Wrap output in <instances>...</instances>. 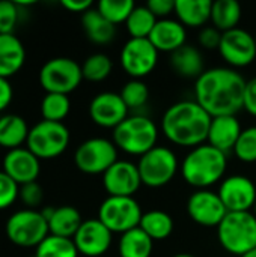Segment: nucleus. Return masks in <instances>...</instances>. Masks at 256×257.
Masks as SVG:
<instances>
[{
  "label": "nucleus",
  "instance_id": "a19ab883",
  "mask_svg": "<svg viewBox=\"0 0 256 257\" xmlns=\"http://www.w3.org/2000/svg\"><path fill=\"white\" fill-rule=\"evenodd\" d=\"M222 41V32L216 27H204L199 33V44L207 50H219Z\"/></svg>",
  "mask_w": 256,
  "mask_h": 257
},
{
  "label": "nucleus",
  "instance_id": "20e7f679",
  "mask_svg": "<svg viewBox=\"0 0 256 257\" xmlns=\"http://www.w3.org/2000/svg\"><path fill=\"white\" fill-rule=\"evenodd\" d=\"M217 238L223 250L234 256H244L256 248V217L253 212H228L217 227Z\"/></svg>",
  "mask_w": 256,
  "mask_h": 257
},
{
  "label": "nucleus",
  "instance_id": "5701e85b",
  "mask_svg": "<svg viewBox=\"0 0 256 257\" xmlns=\"http://www.w3.org/2000/svg\"><path fill=\"white\" fill-rule=\"evenodd\" d=\"M170 65L174 71L184 78H199L204 69V57L201 51L192 45H184L170 54Z\"/></svg>",
  "mask_w": 256,
  "mask_h": 257
},
{
  "label": "nucleus",
  "instance_id": "f03ea898",
  "mask_svg": "<svg viewBox=\"0 0 256 257\" xmlns=\"http://www.w3.org/2000/svg\"><path fill=\"white\" fill-rule=\"evenodd\" d=\"M211 116L196 101L172 104L163 114L161 131L169 142L184 148H196L207 142Z\"/></svg>",
  "mask_w": 256,
  "mask_h": 257
},
{
  "label": "nucleus",
  "instance_id": "c756f323",
  "mask_svg": "<svg viewBox=\"0 0 256 257\" xmlns=\"http://www.w3.org/2000/svg\"><path fill=\"white\" fill-rule=\"evenodd\" d=\"M139 227L152 239L163 241L169 238L174 232V220L164 211H149L142 215Z\"/></svg>",
  "mask_w": 256,
  "mask_h": 257
},
{
  "label": "nucleus",
  "instance_id": "4c0bfd02",
  "mask_svg": "<svg viewBox=\"0 0 256 257\" xmlns=\"http://www.w3.org/2000/svg\"><path fill=\"white\" fill-rule=\"evenodd\" d=\"M20 18V5L15 2H0V35H12Z\"/></svg>",
  "mask_w": 256,
  "mask_h": 257
},
{
  "label": "nucleus",
  "instance_id": "de8ad7c7",
  "mask_svg": "<svg viewBox=\"0 0 256 257\" xmlns=\"http://www.w3.org/2000/svg\"><path fill=\"white\" fill-rule=\"evenodd\" d=\"M172 257H195L192 256V254H189V253H180V254H175V256Z\"/></svg>",
  "mask_w": 256,
  "mask_h": 257
},
{
  "label": "nucleus",
  "instance_id": "f704fd0d",
  "mask_svg": "<svg viewBox=\"0 0 256 257\" xmlns=\"http://www.w3.org/2000/svg\"><path fill=\"white\" fill-rule=\"evenodd\" d=\"M134 8L136 6L131 0H101L97 5L98 12L115 26L125 23Z\"/></svg>",
  "mask_w": 256,
  "mask_h": 257
},
{
  "label": "nucleus",
  "instance_id": "0eeeda50",
  "mask_svg": "<svg viewBox=\"0 0 256 257\" xmlns=\"http://www.w3.org/2000/svg\"><path fill=\"white\" fill-rule=\"evenodd\" d=\"M26 145L39 160L57 158L69 145V130L62 122L41 120L29 131Z\"/></svg>",
  "mask_w": 256,
  "mask_h": 257
},
{
  "label": "nucleus",
  "instance_id": "aec40b11",
  "mask_svg": "<svg viewBox=\"0 0 256 257\" xmlns=\"http://www.w3.org/2000/svg\"><path fill=\"white\" fill-rule=\"evenodd\" d=\"M241 133L237 116H217L211 119L207 143L228 155V152L234 151Z\"/></svg>",
  "mask_w": 256,
  "mask_h": 257
},
{
  "label": "nucleus",
  "instance_id": "72a5a7b5",
  "mask_svg": "<svg viewBox=\"0 0 256 257\" xmlns=\"http://www.w3.org/2000/svg\"><path fill=\"white\" fill-rule=\"evenodd\" d=\"M112 68H113V63L109 56H106L103 53H95V54L89 56L81 65L83 78L94 81V83L103 81L110 75Z\"/></svg>",
  "mask_w": 256,
  "mask_h": 257
},
{
  "label": "nucleus",
  "instance_id": "9d476101",
  "mask_svg": "<svg viewBox=\"0 0 256 257\" xmlns=\"http://www.w3.org/2000/svg\"><path fill=\"white\" fill-rule=\"evenodd\" d=\"M142 209L133 197L109 196L98 209V220L112 233H125L139 227Z\"/></svg>",
  "mask_w": 256,
  "mask_h": 257
},
{
  "label": "nucleus",
  "instance_id": "412c9836",
  "mask_svg": "<svg viewBox=\"0 0 256 257\" xmlns=\"http://www.w3.org/2000/svg\"><path fill=\"white\" fill-rule=\"evenodd\" d=\"M148 39L157 48L158 53L163 51V53L172 54L174 51L186 45L187 32H186V27L178 20L164 18V20L157 21Z\"/></svg>",
  "mask_w": 256,
  "mask_h": 257
},
{
  "label": "nucleus",
  "instance_id": "393cba45",
  "mask_svg": "<svg viewBox=\"0 0 256 257\" xmlns=\"http://www.w3.org/2000/svg\"><path fill=\"white\" fill-rule=\"evenodd\" d=\"M211 0H175V14L184 27H202L211 20Z\"/></svg>",
  "mask_w": 256,
  "mask_h": 257
},
{
  "label": "nucleus",
  "instance_id": "473e14b6",
  "mask_svg": "<svg viewBox=\"0 0 256 257\" xmlns=\"http://www.w3.org/2000/svg\"><path fill=\"white\" fill-rule=\"evenodd\" d=\"M71 108V102L68 95L60 93H47L41 102V114L44 120L50 122H62Z\"/></svg>",
  "mask_w": 256,
  "mask_h": 257
},
{
  "label": "nucleus",
  "instance_id": "7c9ffc66",
  "mask_svg": "<svg viewBox=\"0 0 256 257\" xmlns=\"http://www.w3.org/2000/svg\"><path fill=\"white\" fill-rule=\"evenodd\" d=\"M157 17L148 6H136L125 21L127 30L134 39H148L157 24Z\"/></svg>",
  "mask_w": 256,
  "mask_h": 257
},
{
  "label": "nucleus",
  "instance_id": "79ce46f5",
  "mask_svg": "<svg viewBox=\"0 0 256 257\" xmlns=\"http://www.w3.org/2000/svg\"><path fill=\"white\" fill-rule=\"evenodd\" d=\"M148 9L160 20L167 18L172 12H175V2L174 0H149L146 3Z\"/></svg>",
  "mask_w": 256,
  "mask_h": 257
},
{
  "label": "nucleus",
  "instance_id": "f8f14e48",
  "mask_svg": "<svg viewBox=\"0 0 256 257\" xmlns=\"http://www.w3.org/2000/svg\"><path fill=\"white\" fill-rule=\"evenodd\" d=\"M157 62L158 51L149 39L130 38L121 51V65L133 80H140L151 74Z\"/></svg>",
  "mask_w": 256,
  "mask_h": 257
},
{
  "label": "nucleus",
  "instance_id": "8fccbe9b",
  "mask_svg": "<svg viewBox=\"0 0 256 257\" xmlns=\"http://www.w3.org/2000/svg\"><path fill=\"white\" fill-rule=\"evenodd\" d=\"M255 44H256V35H255Z\"/></svg>",
  "mask_w": 256,
  "mask_h": 257
},
{
  "label": "nucleus",
  "instance_id": "c9c22d12",
  "mask_svg": "<svg viewBox=\"0 0 256 257\" xmlns=\"http://www.w3.org/2000/svg\"><path fill=\"white\" fill-rule=\"evenodd\" d=\"M121 98L128 107V110H136L143 107L149 98V89L142 80H130L121 90Z\"/></svg>",
  "mask_w": 256,
  "mask_h": 257
},
{
  "label": "nucleus",
  "instance_id": "bb28decb",
  "mask_svg": "<svg viewBox=\"0 0 256 257\" xmlns=\"http://www.w3.org/2000/svg\"><path fill=\"white\" fill-rule=\"evenodd\" d=\"M29 126L18 114H5L0 117V146L9 151L21 148L27 142Z\"/></svg>",
  "mask_w": 256,
  "mask_h": 257
},
{
  "label": "nucleus",
  "instance_id": "09e8293b",
  "mask_svg": "<svg viewBox=\"0 0 256 257\" xmlns=\"http://www.w3.org/2000/svg\"><path fill=\"white\" fill-rule=\"evenodd\" d=\"M253 215L256 217V202H255V205H253Z\"/></svg>",
  "mask_w": 256,
  "mask_h": 257
},
{
  "label": "nucleus",
  "instance_id": "c85d7f7f",
  "mask_svg": "<svg viewBox=\"0 0 256 257\" xmlns=\"http://www.w3.org/2000/svg\"><path fill=\"white\" fill-rule=\"evenodd\" d=\"M241 20V5L237 0H217L211 6L213 27L225 33L237 29Z\"/></svg>",
  "mask_w": 256,
  "mask_h": 257
},
{
  "label": "nucleus",
  "instance_id": "f3484780",
  "mask_svg": "<svg viewBox=\"0 0 256 257\" xmlns=\"http://www.w3.org/2000/svg\"><path fill=\"white\" fill-rule=\"evenodd\" d=\"M103 185L109 196L116 197H133V194L140 188L142 179L137 164L130 161H116L104 175Z\"/></svg>",
  "mask_w": 256,
  "mask_h": 257
},
{
  "label": "nucleus",
  "instance_id": "2eb2a0df",
  "mask_svg": "<svg viewBox=\"0 0 256 257\" xmlns=\"http://www.w3.org/2000/svg\"><path fill=\"white\" fill-rule=\"evenodd\" d=\"M187 214L199 226L219 227L228 211L217 193L210 190H198L189 197Z\"/></svg>",
  "mask_w": 256,
  "mask_h": 257
},
{
  "label": "nucleus",
  "instance_id": "1a4fd4ad",
  "mask_svg": "<svg viewBox=\"0 0 256 257\" xmlns=\"http://www.w3.org/2000/svg\"><path fill=\"white\" fill-rule=\"evenodd\" d=\"M142 184L149 188L167 185L178 172V158L166 146H155L140 157L137 163Z\"/></svg>",
  "mask_w": 256,
  "mask_h": 257
},
{
  "label": "nucleus",
  "instance_id": "a18cd8bd",
  "mask_svg": "<svg viewBox=\"0 0 256 257\" xmlns=\"http://www.w3.org/2000/svg\"><path fill=\"white\" fill-rule=\"evenodd\" d=\"M62 6L71 12H81L84 14L92 8L91 0H62Z\"/></svg>",
  "mask_w": 256,
  "mask_h": 257
},
{
  "label": "nucleus",
  "instance_id": "6e6552de",
  "mask_svg": "<svg viewBox=\"0 0 256 257\" xmlns=\"http://www.w3.org/2000/svg\"><path fill=\"white\" fill-rule=\"evenodd\" d=\"M81 80V66L69 57L50 59L39 71V84L47 93L68 95L80 86Z\"/></svg>",
  "mask_w": 256,
  "mask_h": 257
},
{
  "label": "nucleus",
  "instance_id": "b1692460",
  "mask_svg": "<svg viewBox=\"0 0 256 257\" xmlns=\"http://www.w3.org/2000/svg\"><path fill=\"white\" fill-rule=\"evenodd\" d=\"M48 223V230L50 235L60 236V238H68L72 239L83 224L80 212L74 206H59L54 208L51 217L47 220Z\"/></svg>",
  "mask_w": 256,
  "mask_h": 257
},
{
  "label": "nucleus",
  "instance_id": "7ed1b4c3",
  "mask_svg": "<svg viewBox=\"0 0 256 257\" xmlns=\"http://www.w3.org/2000/svg\"><path fill=\"white\" fill-rule=\"evenodd\" d=\"M228 166V157L222 151L204 143L193 148L183 161L181 172L184 181L198 188L207 190L208 187L217 184Z\"/></svg>",
  "mask_w": 256,
  "mask_h": 257
},
{
  "label": "nucleus",
  "instance_id": "423d86ee",
  "mask_svg": "<svg viewBox=\"0 0 256 257\" xmlns=\"http://www.w3.org/2000/svg\"><path fill=\"white\" fill-rule=\"evenodd\" d=\"M6 235L18 247H38L48 235V223L36 209H21L12 214L6 221Z\"/></svg>",
  "mask_w": 256,
  "mask_h": 257
},
{
  "label": "nucleus",
  "instance_id": "e433bc0d",
  "mask_svg": "<svg viewBox=\"0 0 256 257\" xmlns=\"http://www.w3.org/2000/svg\"><path fill=\"white\" fill-rule=\"evenodd\" d=\"M232 152L243 163H256V126L243 130Z\"/></svg>",
  "mask_w": 256,
  "mask_h": 257
},
{
  "label": "nucleus",
  "instance_id": "a211bd4d",
  "mask_svg": "<svg viewBox=\"0 0 256 257\" xmlns=\"http://www.w3.org/2000/svg\"><path fill=\"white\" fill-rule=\"evenodd\" d=\"M78 254L86 257H100L110 248L112 232L98 220H86L72 238Z\"/></svg>",
  "mask_w": 256,
  "mask_h": 257
},
{
  "label": "nucleus",
  "instance_id": "37998d69",
  "mask_svg": "<svg viewBox=\"0 0 256 257\" xmlns=\"http://www.w3.org/2000/svg\"><path fill=\"white\" fill-rule=\"evenodd\" d=\"M243 108L256 117V77L246 81L244 89V99H243Z\"/></svg>",
  "mask_w": 256,
  "mask_h": 257
},
{
  "label": "nucleus",
  "instance_id": "a878e982",
  "mask_svg": "<svg viewBox=\"0 0 256 257\" xmlns=\"http://www.w3.org/2000/svg\"><path fill=\"white\" fill-rule=\"evenodd\" d=\"M81 26L89 41L98 45H106L112 42L116 35V26L106 20L98 12V9L91 8L89 11H86L81 15Z\"/></svg>",
  "mask_w": 256,
  "mask_h": 257
},
{
  "label": "nucleus",
  "instance_id": "dca6fc26",
  "mask_svg": "<svg viewBox=\"0 0 256 257\" xmlns=\"http://www.w3.org/2000/svg\"><path fill=\"white\" fill-rule=\"evenodd\" d=\"M128 107L119 93L101 92L89 104V116L94 123L103 128H116L128 117Z\"/></svg>",
  "mask_w": 256,
  "mask_h": 257
},
{
  "label": "nucleus",
  "instance_id": "c03bdc74",
  "mask_svg": "<svg viewBox=\"0 0 256 257\" xmlns=\"http://www.w3.org/2000/svg\"><path fill=\"white\" fill-rule=\"evenodd\" d=\"M12 96H14V90L9 80L0 77V111L8 108V105L12 101Z\"/></svg>",
  "mask_w": 256,
  "mask_h": 257
},
{
  "label": "nucleus",
  "instance_id": "4be33fe9",
  "mask_svg": "<svg viewBox=\"0 0 256 257\" xmlns=\"http://www.w3.org/2000/svg\"><path fill=\"white\" fill-rule=\"evenodd\" d=\"M26 62L23 42L12 35H0V77L9 78L17 74Z\"/></svg>",
  "mask_w": 256,
  "mask_h": 257
},
{
  "label": "nucleus",
  "instance_id": "ddd939ff",
  "mask_svg": "<svg viewBox=\"0 0 256 257\" xmlns=\"http://www.w3.org/2000/svg\"><path fill=\"white\" fill-rule=\"evenodd\" d=\"M219 53L223 60L234 68H244L256 57L255 36L240 27L222 33Z\"/></svg>",
  "mask_w": 256,
  "mask_h": 257
},
{
  "label": "nucleus",
  "instance_id": "cd10ccee",
  "mask_svg": "<svg viewBox=\"0 0 256 257\" xmlns=\"http://www.w3.org/2000/svg\"><path fill=\"white\" fill-rule=\"evenodd\" d=\"M152 248L154 241L140 227L122 233L118 245L121 257H151Z\"/></svg>",
  "mask_w": 256,
  "mask_h": 257
},
{
  "label": "nucleus",
  "instance_id": "58836bf2",
  "mask_svg": "<svg viewBox=\"0 0 256 257\" xmlns=\"http://www.w3.org/2000/svg\"><path fill=\"white\" fill-rule=\"evenodd\" d=\"M20 197V185L3 170L0 172V211L9 208Z\"/></svg>",
  "mask_w": 256,
  "mask_h": 257
},
{
  "label": "nucleus",
  "instance_id": "6ab92c4d",
  "mask_svg": "<svg viewBox=\"0 0 256 257\" xmlns=\"http://www.w3.org/2000/svg\"><path fill=\"white\" fill-rule=\"evenodd\" d=\"M3 172L20 187L24 184L36 182L41 172L39 158L27 148L12 149L3 158Z\"/></svg>",
  "mask_w": 256,
  "mask_h": 257
},
{
  "label": "nucleus",
  "instance_id": "39448f33",
  "mask_svg": "<svg viewBox=\"0 0 256 257\" xmlns=\"http://www.w3.org/2000/svg\"><path fill=\"white\" fill-rule=\"evenodd\" d=\"M158 128L146 116H128L113 130V143L116 148L130 155H145L157 146Z\"/></svg>",
  "mask_w": 256,
  "mask_h": 257
},
{
  "label": "nucleus",
  "instance_id": "2f4dec72",
  "mask_svg": "<svg viewBox=\"0 0 256 257\" xmlns=\"http://www.w3.org/2000/svg\"><path fill=\"white\" fill-rule=\"evenodd\" d=\"M78 251L72 239L48 235L38 247L35 257H77Z\"/></svg>",
  "mask_w": 256,
  "mask_h": 257
},
{
  "label": "nucleus",
  "instance_id": "f257e3e1",
  "mask_svg": "<svg viewBox=\"0 0 256 257\" xmlns=\"http://www.w3.org/2000/svg\"><path fill=\"white\" fill-rule=\"evenodd\" d=\"M246 80L232 68L207 69L195 83V101L211 116H235L243 108Z\"/></svg>",
  "mask_w": 256,
  "mask_h": 257
},
{
  "label": "nucleus",
  "instance_id": "4468645a",
  "mask_svg": "<svg viewBox=\"0 0 256 257\" xmlns=\"http://www.w3.org/2000/svg\"><path fill=\"white\" fill-rule=\"evenodd\" d=\"M217 194L228 212H250L256 202L255 184L243 175H232L223 179Z\"/></svg>",
  "mask_w": 256,
  "mask_h": 257
},
{
  "label": "nucleus",
  "instance_id": "49530a36",
  "mask_svg": "<svg viewBox=\"0 0 256 257\" xmlns=\"http://www.w3.org/2000/svg\"><path fill=\"white\" fill-rule=\"evenodd\" d=\"M241 257H256V248H253L252 251H249V253H246L244 256Z\"/></svg>",
  "mask_w": 256,
  "mask_h": 257
},
{
  "label": "nucleus",
  "instance_id": "ea45409f",
  "mask_svg": "<svg viewBox=\"0 0 256 257\" xmlns=\"http://www.w3.org/2000/svg\"><path fill=\"white\" fill-rule=\"evenodd\" d=\"M20 199L27 206V209H35L36 206L42 203L44 191L38 182L24 184L20 187Z\"/></svg>",
  "mask_w": 256,
  "mask_h": 257
},
{
  "label": "nucleus",
  "instance_id": "9b49d317",
  "mask_svg": "<svg viewBox=\"0 0 256 257\" xmlns=\"http://www.w3.org/2000/svg\"><path fill=\"white\" fill-rule=\"evenodd\" d=\"M116 161L118 148L113 142L103 137L83 142L74 154L77 169L86 175H104Z\"/></svg>",
  "mask_w": 256,
  "mask_h": 257
}]
</instances>
